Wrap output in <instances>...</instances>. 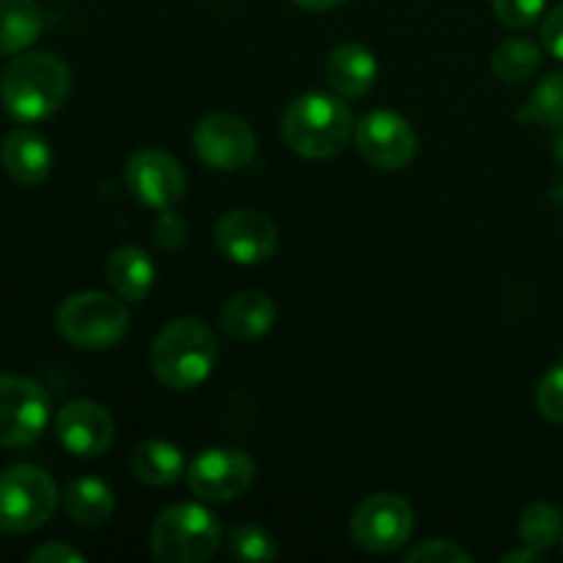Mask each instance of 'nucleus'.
Instances as JSON below:
<instances>
[{
  "instance_id": "obj_1",
  "label": "nucleus",
  "mask_w": 563,
  "mask_h": 563,
  "mask_svg": "<svg viewBox=\"0 0 563 563\" xmlns=\"http://www.w3.org/2000/svg\"><path fill=\"white\" fill-rule=\"evenodd\" d=\"M71 91L69 66L53 53H22L5 66L0 99L16 121H44L58 113Z\"/></svg>"
},
{
  "instance_id": "obj_2",
  "label": "nucleus",
  "mask_w": 563,
  "mask_h": 563,
  "mask_svg": "<svg viewBox=\"0 0 563 563\" xmlns=\"http://www.w3.org/2000/svg\"><path fill=\"white\" fill-rule=\"evenodd\" d=\"M286 146L306 159H328L344 152L355 132L350 104L335 93L311 91L297 97L280 121Z\"/></svg>"
},
{
  "instance_id": "obj_3",
  "label": "nucleus",
  "mask_w": 563,
  "mask_h": 563,
  "mask_svg": "<svg viewBox=\"0 0 563 563\" xmlns=\"http://www.w3.org/2000/svg\"><path fill=\"white\" fill-rule=\"evenodd\" d=\"M152 372L168 390H192L212 374L218 341L201 319H174L152 344Z\"/></svg>"
},
{
  "instance_id": "obj_4",
  "label": "nucleus",
  "mask_w": 563,
  "mask_h": 563,
  "mask_svg": "<svg viewBox=\"0 0 563 563\" xmlns=\"http://www.w3.org/2000/svg\"><path fill=\"white\" fill-rule=\"evenodd\" d=\"M223 526L198 504H174L154 520L152 555L163 563H207L218 553Z\"/></svg>"
},
{
  "instance_id": "obj_5",
  "label": "nucleus",
  "mask_w": 563,
  "mask_h": 563,
  "mask_svg": "<svg viewBox=\"0 0 563 563\" xmlns=\"http://www.w3.org/2000/svg\"><path fill=\"white\" fill-rule=\"evenodd\" d=\"M55 324H58V333L77 350H113L130 330V311L113 295L77 291L58 306Z\"/></svg>"
},
{
  "instance_id": "obj_6",
  "label": "nucleus",
  "mask_w": 563,
  "mask_h": 563,
  "mask_svg": "<svg viewBox=\"0 0 563 563\" xmlns=\"http://www.w3.org/2000/svg\"><path fill=\"white\" fill-rule=\"evenodd\" d=\"M58 509V487L38 465H14L0 473V531L31 533Z\"/></svg>"
},
{
  "instance_id": "obj_7",
  "label": "nucleus",
  "mask_w": 563,
  "mask_h": 563,
  "mask_svg": "<svg viewBox=\"0 0 563 563\" xmlns=\"http://www.w3.org/2000/svg\"><path fill=\"white\" fill-rule=\"evenodd\" d=\"M416 531V511L401 495H368L350 520L352 542L372 555H388L405 548Z\"/></svg>"
},
{
  "instance_id": "obj_8",
  "label": "nucleus",
  "mask_w": 563,
  "mask_h": 563,
  "mask_svg": "<svg viewBox=\"0 0 563 563\" xmlns=\"http://www.w3.org/2000/svg\"><path fill=\"white\" fill-rule=\"evenodd\" d=\"M49 421V396L42 383L20 374H0V445L25 449Z\"/></svg>"
},
{
  "instance_id": "obj_9",
  "label": "nucleus",
  "mask_w": 563,
  "mask_h": 563,
  "mask_svg": "<svg viewBox=\"0 0 563 563\" xmlns=\"http://www.w3.org/2000/svg\"><path fill=\"white\" fill-rule=\"evenodd\" d=\"M256 462L240 449H207L187 467V487L209 504H231L251 489Z\"/></svg>"
},
{
  "instance_id": "obj_10",
  "label": "nucleus",
  "mask_w": 563,
  "mask_h": 563,
  "mask_svg": "<svg viewBox=\"0 0 563 563\" xmlns=\"http://www.w3.org/2000/svg\"><path fill=\"white\" fill-rule=\"evenodd\" d=\"M355 146L374 168L401 170L416 159L418 132L396 110H374L355 126Z\"/></svg>"
},
{
  "instance_id": "obj_11",
  "label": "nucleus",
  "mask_w": 563,
  "mask_h": 563,
  "mask_svg": "<svg viewBox=\"0 0 563 563\" xmlns=\"http://www.w3.org/2000/svg\"><path fill=\"white\" fill-rule=\"evenodd\" d=\"M192 148L209 168L240 170L256 157V135L240 115L209 113L192 130Z\"/></svg>"
},
{
  "instance_id": "obj_12",
  "label": "nucleus",
  "mask_w": 563,
  "mask_h": 563,
  "mask_svg": "<svg viewBox=\"0 0 563 563\" xmlns=\"http://www.w3.org/2000/svg\"><path fill=\"white\" fill-rule=\"evenodd\" d=\"M124 181L132 196L157 212L174 209L187 190V174L174 154L163 148H141L124 168Z\"/></svg>"
},
{
  "instance_id": "obj_13",
  "label": "nucleus",
  "mask_w": 563,
  "mask_h": 563,
  "mask_svg": "<svg viewBox=\"0 0 563 563\" xmlns=\"http://www.w3.org/2000/svg\"><path fill=\"white\" fill-rule=\"evenodd\" d=\"M214 245L234 264L253 267L275 256L278 229L258 209H231L214 223Z\"/></svg>"
},
{
  "instance_id": "obj_14",
  "label": "nucleus",
  "mask_w": 563,
  "mask_h": 563,
  "mask_svg": "<svg viewBox=\"0 0 563 563\" xmlns=\"http://www.w3.org/2000/svg\"><path fill=\"white\" fill-rule=\"evenodd\" d=\"M55 434L69 454L102 456L115 440V421L102 405L88 399L66 401L55 416Z\"/></svg>"
},
{
  "instance_id": "obj_15",
  "label": "nucleus",
  "mask_w": 563,
  "mask_h": 563,
  "mask_svg": "<svg viewBox=\"0 0 563 563\" xmlns=\"http://www.w3.org/2000/svg\"><path fill=\"white\" fill-rule=\"evenodd\" d=\"M0 163L16 185H42L53 170V148L38 132L16 126L0 143Z\"/></svg>"
},
{
  "instance_id": "obj_16",
  "label": "nucleus",
  "mask_w": 563,
  "mask_h": 563,
  "mask_svg": "<svg viewBox=\"0 0 563 563\" xmlns=\"http://www.w3.org/2000/svg\"><path fill=\"white\" fill-rule=\"evenodd\" d=\"M328 82L339 97L344 99H361L377 82V58H374L372 49L361 42H344L339 47L330 49L328 64Z\"/></svg>"
},
{
  "instance_id": "obj_17",
  "label": "nucleus",
  "mask_w": 563,
  "mask_h": 563,
  "mask_svg": "<svg viewBox=\"0 0 563 563\" xmlns=\"http://www.w3.org/2000/svg\"><path fill=\"white\" fill-rule=\"evenodd\" d=\"M278 308L264 291H240L220 311V328L234 341H256L273 330Z\"/></svg>"
},
{
  "instance_id": "obj_18",
  "label": "nucleus",
  "mask_w": 563,
  "mask_h": 563,
  "mask_svg": "<svg viewBox=\"0 0 563 563\" xmlns=\"http://www.w3.org/2000/svg\"><path fill=\"white\" fill-rule=\"evenodd\" d=\"M104 273H108V284L113 286V291L121 300L141 302L152 291L157 267H154L146 251H141L135 245H121L108 256Z\"/></svg>"
},
{
  "instance_id": "obj_19",
  "label": "nucleus",
  "mask_w": 563,
  "mask_h": 563,
  "mask_svg": "<svg viewBox=\"0 0 563 563\" xmlns=\"http://www.w3.org/2000/svg\"><path fill=\"white\" fill-rule=\"evenodd\" d=\"M130 467L146 487H170L185 473V454L168 440H143L130 454Z\"/></svg>"
},
{
  "instance_id": "obj_20",
  "label": "nucleus",
  "mask_w": 563,
  "mask_h": 563,
  "mask_svg": "<svg viewBox=\"0 0 563 563\" xmlns=\"http://www.w3.org/2000/svg\"><path fill=\"white\" fill-rule=\"evenodd\" d=\"M64 506L66 515H69L77 526L102 528L104 522L113 517L115 498L113 489H110L108 484L99 482V478L93 476H82L66 484Z\"/></svg>"
},
{
  "instance_id": "obj_21",
  "label": "nucleus",
  "mask_w": 563,
  "mask_h": 563,
  "mask_svg": "<svg viewBox=\"0 0 563 563\" xmlns=\"http://www.w3.org/2000/svg\"><path fill=\"white\" fill-rule=\"evenodd\" d=\"M44 16L36 0H0V55H16L42 36Z\"/></svg>"
},
{
  "instance_id": "obj_22",
  "label": "nucleus",
  "mask_w": 563,
  "mask_h": 563,
  "mask_svg": "<svg viewBox=\"0 0 563 563\" xmlns=\"http://www.w3.org/2000/svg\"><path fill=\"white\" fill-rule=\"evenodd\" d=\"M489 66H493L495 77H498L500 82L520 86V82L531 80L539 71V66H542V49H539L537 42H531V38H506V42H500L498 47H495Z\"/></svg>"
},
{
  "instance_id": "obj_23",
  "label": "nucleus",
  "mask_w": 563,
  "mask_h": 563,
  "mask_svg": "<svg viewBox=\"0 0 563 563\" xmlns=\"http://www.w3.org/2000/svg\"><path fill=\"white\" fill-rule=\"evenodd\" d=\"M517 533H520V542L526 548L548 553L563 539V515L550 504H531L522 511Z\"/></svg>"
},
{
  "instance_id": "obj_24",
  "label": "nucleus",
  "mask_w": 563,
  "mask_h": 563,
  "mask_svg": "<svg viewBox=\"0 0 563 563\" xmlns=\"http://www.w3.org/2000/svg\"><path fill=\"white\" fill-rule=\"evenodd\" d=\"M517 119L539 126H563V71H553L533 88L531 99L517 110Z\"/></svg>"
},
{
  "instance_id": "obj_25",
  "label": "nucleus",
  "mask_w": 563,
  "mask_h": 563,
  "mask_svg": "<svg viewBox=\"0 0 563 563\" xmlns=\"http://www.w3.org/2000/svg\"><path fill=\"white\" fill-rule=\"evenodd\" d=\"M229 553L231 559L247 561V563H267L278 559V542H275L273 533L262 526H245L231 528L229 533Z\"/></svg>"
},
{
  "instance_id": "obj_26",
  "label": "nucleus",
  "mask_w": 563,
  "mask_h": 563,
  "mask_svg": "<svg viewBox=\"0 0 563 563\" xmlns=\"http://www.w3.org/2000/svg\"><path fill=\"white\" fill-rule=\"evenodd\" d=\"M537 407L542 418L563 423V363H555L537 385Z\"/></svg>"
},
{
  "instance_id": "obj_27",
  "label": "nucleus",
  "mask_w": 563,
  "mask_h": 563,
  "mask_svg": "<svg viewBox=\"0 0 563 563\" xmlns=\"http://www.w3.org/2000/svg\"><path fill=\"white\" fill-rule=\"evenodd\" d=\"M544 3L548 0H493V9L500 25L522 31V27L537 25L539 16L544 14Z\"/></svg>"
},
{
  "instance_id": "obj_28",
  "label": "nucleus",
  "mask_w": 563,
  "mask_h": 563,
  "mask_svg": "<svg viewBox=\"0 0 563 563\" xmlns=\"http://www.w3.org/2000/svg\"><path fill=\"white\" fill-rule=\"evenodd\" d=\"M407 563H471L473 555L451 539H432L407 553Z\"/></svg>"
},
{
  "instance_id": "obj_29",
  "label": "nucleus",
  "mask_w": 563,
  "mask_h": 563,
  "mask_svg": "<svg viewBox=\"0 0 563 563\" xmlns=\"http://www.w3.org/2000/svg\"><path fill=\"white\" fill-rule=\"evenodd\" d=\"M152 240L159 251H176V247L185 245V240H187L185 220H181L176 212H170V209H163V212H159V218L154 220Z\"/></svg>"
},
{
  "instance_id": "obj_30",
  "label": "nucleus",
  "mask_w": 563,
  "mask_h": 563,
  "mask_svg": "<svg viewBox=\"0 0 563 563\" xmlns=\"http://www.w3.org/2000/svg\"><path fill=\"white\" fill-rule=\"evenodd\" d=\"M542 44L553 58L563 60V3L555 5L542 22Z\"/></svg>"
},
{
  "instance_id": "obj_31",
  "label": "nucleus",
  "mask_w": 563,
  "mask_h": 563,
  "mask_svg": "<svg viewBox=\"0 0 563 563\" xmlns=\"http://www.w3.org/2000/svg\"><path fill=\"white\" fill-rule=\"evenodd\" d=\"M31 561L33 563H82V553H77L75 548H69V544L64 542H53L33 550Z\"/></svg>"
},
{
  "instance_id": "obj_32",
  "label": "nucleus",
  "mask_w": 563,
  "mask_h": 563,
  "mask_svg": "<svg viewBox=\"0 0 563 563\" xmlns=\"http://www.w3.org/2000/svg\"><path fill=\"white\" fill-rule=\"evenodd\" d=\"M544 553L542 550H533L522 544V550H515V553H506L504 563H542Z\"/></svg>"
},
{
  "instance_id": "obj_33",
  "label": "nucleus",
  "mask_w": 563,
  "mask_h": 563,
  "mask_svg": "<svg viewBox=\"0 0 563 563\" xmlns=\"http://www.w3.org/2000/svg\"><path fill=\"white\" fill-rule=\"evenodd\" d=\"M295 5H300V9L306 11H328V9H335V5H341L344 0H291Z\"/></svg>"
},
{
  "instance_id": "obj_34",
  "label": "nucleus",
  "mask_w": 563,
  "mask_h": 563,
  "mask_svg": "<svg viewBox=\"0 0 563 563\" xmlns=\"http://www.w3.org/2000/svg\"><path fill=\"white\" fill-rule=\"evenodd\" d=\"M553 152H555V157H559V163H563V132L559 137H555V143H553Z\"/></svg>"
}]
</instances>
